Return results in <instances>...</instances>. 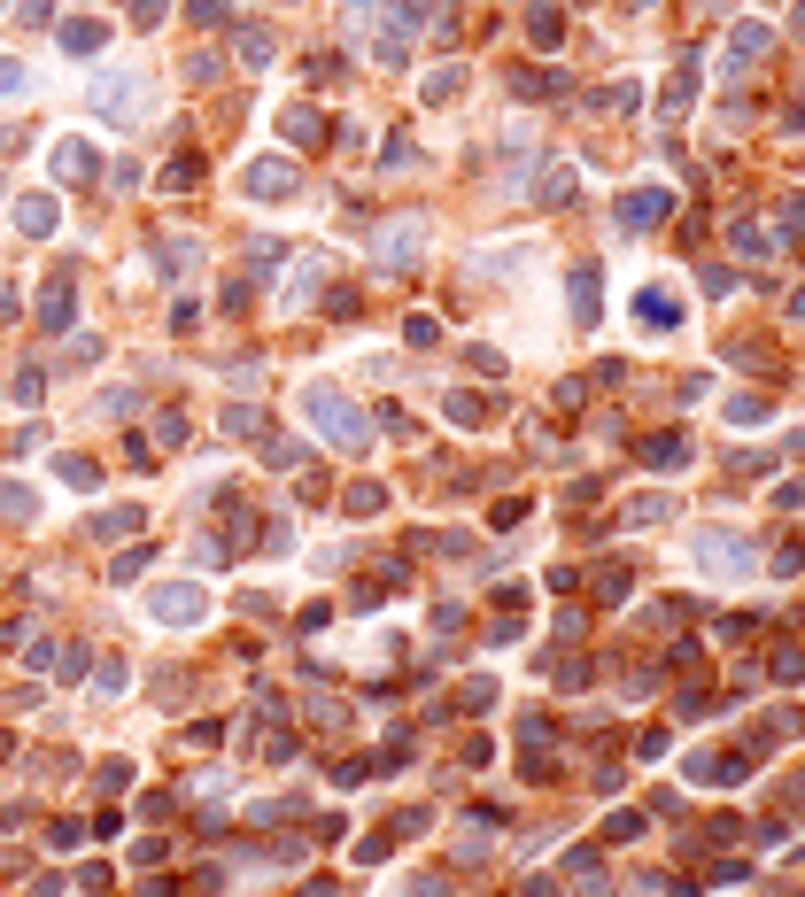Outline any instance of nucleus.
Listing matches in <instances>:
<instances>
[{
	"label": "nucleus",
	"instance_id": "24",
	"mask_svg": "<svg viewBox=\"0 0 805 897\" xmlns=\"http://www.w3.org/2000/svg\"><path fill=\"white\" fill-rule=\"evenodd\" d=\"M140 534V503H117V511H101V542H132Z\"/></svg>",
	"mask_w": 805,
	"mask_h": 897
},
{
	"label": "nucleus",
	"instance_id": "37",
	"mask_svg": "<svg viewBox=\"0 0 805 897\" xmlns=\"http://www.w3.org/2000/svg\"><path fill=\"white\" fill-rule=\"evenodd\" d=\"M767 666H775V681H798V673H805V650H798V642H782Z\"/></svg>",
	"mask_w": 805,
	"mask_h": 897
},
{
	"label": "nucleus",
	"instance_id": "16",
	"mask_svg": "<svg viewBox=\"0 0 805 897\" xmlns=\"http://www.w3.org/2000/svg\"><path fill=\"white\" fill-rule=\"evenodd\" d=\"M93 171H101V163H93L86 140H55V178H70V186H78V178H93Z\"/></svg>",
	"mask_w": 805,
	"mask_h": 897
},
{
	"label": "nucleus",
	"instance_id": "43",
	"mask_svg": "<svg viewBox=\"0 0 805 897\" xmlns=\"http://www.w3.org/2000/svg\"><path fill=\"white\" fill-rule=\"evenodd\" d=\"M93 689L117 696V689H124V658H101V666H93Z\"/></svg>",
	"mask_w": 805,
	"mask_h": 897
},
{
	"label": "nucleus",
	"instance_id": "55",
	"mask_svg": "<svg viewBox=\"0 0 805 897\" xmlns=\"http://www.w3.org/2000/svg\"><path fill=\"white\" fill-rule=\"evenodd\" d=\"M798 31H805V8H798Z\"/></svg>",
	"mask_w": 805,
	"mask_h": 897
},
{
	"label": "nucleus",
	"instance_id": "33",
	"mask_svg": "<svg viewBox=\"0 0 805 897\" xmlns=\"http://www.w3.org/2000/svg\"><path fill=\"white\" fill-rule=\"evenodd\" d=\"M597 596L604 604H627V565H597Z\"/></svg>",
	"mask_w": 805,
	"mask_h": 897
},
{
	"label": "nucleus",
	"instance_id": "41",
	"mask_svg": "<svg viewBox=\"0 0 805 897\" xmlns=\"http://www.w3.org/2000/svg\"><path fill=\"white\" fill-rule=\"evenodd\" d=\"M728 418H736V426H759V418H767V395H736V403H728Z\"/></svg>",
	"mask_w": 805,
	"mask_h": 897
},
{
	"label": "nucleus",
	"instance_id": "26",
	"mask_svg": "<svg viewBox=\"0 0 805 897\" xmlns=\"http://www.w3.org/2000/svg\"><path fill=\"white\" fill-rule=\"evenodd\" d=\"M527 31H535V47H558L566 39V16L558 8H527Z\"/></svg>",
	"mask_w": 805,
	"mask_h": 897
},
{
	"label": "nucleus",
	"instance_id": "52",
	"mask_svg": "<svg viewBox=\"0 0 805 897\" xmlns=\"http://www.w3.org/2000/svg\"><path fill=\"white\" fill-rule=\"evenodd\" d=\"M140 897H179V882H171V874H155V882H140Z\"/></svg>",
	"mask_w": 805,
	"mask_h": 897
},
{
	"label": "nucleus",
	"instance_id": "28",
	"mask_svg": "<svg viewBox=\"0 0 805 897\" xmlns=\"http://www.w3.org/2000/svg\"><path fill=\"white\" fill-rule=\"evenodd\" d=\"M186 24H202V31H225V24H233V8H225V0H186Z\"/></svg>",
	"mask_w": 805,
	"mask_h": 897
},
{
	"label": "nucleus",
	"instance_id": "5",
	"mask_svg": "<svg viewBox=\"0 0 805 897\" xmlns=\"http://www.w3.org/2000/svg\"><path fill=\"white\" fill-rule=\"evenodd\" d=\"M256 202H295L302 194V171L287 163V155H264V163H248V178H240Z\"/></svg>",
	"mask_w": 805,
	"mask_h": 897
},
{
	"label": "nucleus",
	"instance_id": "46",
	"mask_svg": "<svg viewBox=\"0 0 805 897\" xmlns=\"http://www.w3.org/2000/svg\"><path fill=\"white\" fill-rule=\"evenodd\" d=\"M736 248H744V256H767V225H751V217H744V225H736Z\"/></svg>",
	"mask_w": 805,
	"mask_h": 897
},
{
	"label": "nucleus",
	"instance_id": "44",
	"mask_svg": "<svg viewBox=\"0 0 805 897\" xmlns=\"http://www.w3.org/2000/svg\"><path fill=\"white\" fill-rule=\"evenodd\" d=\"M16 24H31V31L55 24V0H16Z\"/></svg>",
	"mask_w": 805,
	"mask_h": 897
},
{
	"label": "nucleus",
	"instance_id": "47",
	"mask_svg": "<svg viewBox=\"0 0 805 897\" xmlns=\"http://www.w3.org/2000/svg\"><path fill=\"white\" fill-rule=\"evenodd\" d=\"M47 843H55V851H78V843H86V828H78V820H55V828H47Z\"/></svg>",
	"mask_w": 805,
	"mask_h": 897
},
{
	"label": "nucleus",
	"instance_id": "6",
	"mask_svg": "<svg viewBox=\"0 0 805 897\" xmlns=\"http://www.w3.org/2000/svg\"><path fill=\"white\" fill-rule=\"evenodd\" d=\"M434 0H388V31H380V62H403L418 39V16H426Z\"/></svg>",
	"mask_w": 805,
	"mask_h": 897
},
{
	"label": "nucleus",
	"instance_id": "48",
	"mask_svg": "<svg viewBox=\"0 0 805 897\" xmlns=\"http://www.w3.org/2000/svg\"><path fill=\"white\" fill-rule=\"evenodd\" d=\"M403 341H411V348H434V318H426V310H418V318H403Z\"/></svg>",
	"mask_w": 805,
	"mask_h": 897
},
{
	"label": "nucleus",
	"instance_id": "29",
	"mask_svg": "<svg viewBox=\"0 0 805 897\" xmlns=\"http://www.w3.org/2000/svg\"><path fill=\"white\" fill-rule=\"evenodd\" d=\"M8 395H16V403H24V410H39V395H47V372H39V364H24V372H16V387H8Z\"/></svg>",
	"mask_w": 805,
	"mask_h": 897
},
{
	"label": "nucleus",
	"instance_id": "17",
	"mask_svg": "<svg viewBox=\"0 0 805 897\" xmlns=\"http://www.w3.org/2000/svg\"><path fill=\"white\" fill-rule=\"evenodd\" d=\"M62 47H70V55H101V47H109V24H101V16H78V24H62Z\"/></svg>",
	"mask_w": 805,
	"mask_h": 897
},
{
	"label": "nucleus",
	"instance_id": "30",
	"mask_svg": "<svg viewBox=\"0 0 805 897\" xmlns=\"http://www.w3.org/2000/svg\"><path fill=\"white\" fill-rule=\"evenodd\" d=\"M666 511H674L666 495H635V503H627V526H658V519H666Z\"/></svg>",
	"mask_w": 805,
	"mask_h": 897
},
{
	"label": "nucleus",
	"instance_id": "8",
	"mask_svg": "<svg viewBox=\"0 0 805 897\" xmlns=\"http://www.w3.org/2000/svg\"><path fill=\"white\" fill-rule=\"evenodd\" d=\"M666 209H674V194H666V186H635V194L620 202V225H627V232H651V225H666Z\"/></svg>",
	"mask_w": 805,
	"mask_h": 897
},
{
	"label": "nucleus",
	"instance_id": "15",
	"mask_svg": "<svg viewBox=\"0 0 805 897\" xmlns=\"http://www.w3.org/2000/svg\"><path fill=\"white\" fill-rule=\"evenodd\" d=\"M635 457L658 464V472H682V464H689V434H651L643 449H635Z\"/></svg>",
	"mask_w": 805,
	"mask_h": 897
},
{
	"label": "nucleus",
	"instance_id": "27",
	"mask_svg": "<svg viewBox=\"0 0 805 897\" xmlns=\"http://www.w3.org/2000/svg\"><path fill=\"white\" fill-rule=\"evenodd\" d=\"M566 202H573V171L550 163V171H542V209H566Z\"/></svg>",
	"mask_w": 805,
	"mask_h": 897
},
{
	"label": "nucleus",
	"instance_id": "22",
	"mask_svg": "<svg viewBox=\"0 0 805 897\" xmlns=\"http://www.w3.org/2000/svg\"><path fill=\"white\" fill-rule=\"evenodd\" d=\"M0 519H39V495L24 480H0Z\"/></svg>",
	"mask_w": 805,
	"mask_h": 897
},
{
	"label": "nucleus",
	"instance_id": "56",
	"mask_svg": "<svg viewBox=\"0 0 805 897\" xmlns=\"http://www.w3.org/2000/svg\"><path fill=\"white\" fill-rule=\"evenodd\" d=\"M0 8H8V0H0Z\"/></svg>",
	"mask_w": 805,
	"mask_h": 897
},
{
	"label": "nucleus",
	"instance_id": "1",
	"mask_svg": "<svg viewBox=\"0 0 805 897\" xmlns=\"http://www.w3.org/2000/svg\"><path fill=\"white\" fill-rule=\"evenodd\" d=\"M155 109V78L148 70H101L93 78V116H109V124H148Z\"/></svg>",
	"mask_w": 805,
	"mask_h": 897
},
{
	"label": "nucleus",
	"instance_id": "14",
	"mask_svg": "<svg viewBox=\"0 0 805 897\" xmlns=\"http://www.w3.org/2000/svg\"><path fill=\"white\" fill-rule=\"evenodd\" d=\"M744 774H751V758H744V751H728V758L697 751V758H689V782H744Z\"/></svg>",
	"mask_w": 805,
	"mask_h": 897
},
{
	"label": "nucleus",
	"instance_id": "32",
	"mask_svg": "<svg viewBox=\"0 0 805 897\" xmlns=\"http://www.w3.org/2000/svg\"><path fill=\"white\" fill-rule=\"evenodd\" d=\"M511 93H519V101H527V93H558V78H550V70H511Z\"/></svg>",
	"mask_w": 805,
	"mask_h": 897
},
{
	"label": "nucleus",
	"instance_id": "21",
	"mask_svg": "<svg viewBox=\"0 0 805 897\" xmlns=\"http://www.w3.org/2000/svg\"><path fill=\"white\" fill-rule=\"evenodd\" d=\"M767 39H775L767 24H744V31H736V47H728V70H744V62H759V55H767Z\"/></svg>",
	"mask_w": 805,
	"mask_h": 897
},
{
	"label": "nucleus",
	"instance_id": "36",
	"mask_svg": "<svg viewBox=\"0 0 805 897\" xmlns=\"http://www.w3.org/2000/svg\"><path fill=\"white\" fill-rule=\"evenodd\" d=\"M449 418H457V426H480V418H488V403H480V395H465V387H457V395H449Z\"/></svg>",
	"mask_w": 805,
	"mask_h": 897
},
{
	"label": "nucleus",
	"instance_id": "20",
	"mask_svg": "<svg viewBox=\"0 0 805 897\" xmlns=\"http://www.w3.org/2000/svg\"><path fill=\"white\" fill-rule=\"evenodd\" d=\"M155 565V542H132V550H117V565H109V580H117V588H132V580L148 573Z\"/></svg>",
	"mask_w": 805,
	"mask_h": 897
},
{
	"label": "nucleus",
	"instance_id": "18",
	"mask_svg": "<svg viewBox=\"0 0 805 897\" xmlns=\"http://www.w3.org/2000/svg\"><path fill=\"white\" fill-rule=\"evenodd\" d=\"M233 55L248 62V70H264V62H271V31H264V24H240V31H233Z\"/></svg>",
	"mask_w": 805,
	"mask_h": 897
},
{
	"label": "nucleus",
	"instance_id": "34",
	"mask_svg": "<svg viewBox=\"0 0 805 897\" xmlns=\"http://www.w3.org/2000/svg\"><path fill=\"white\" fill-rule=\"evenodd\" d=\"M55 472L70 480V488H101V464H86V457H62Z\"/></svg>",
	"mask_w": 805,
	"mask_h": 897
},
{
	"label": "nucleus",
	"instance_id": "7",
	"mask_svg": "<svg viewBox=\"0 0 805 897\" xmlns=\"http://www.w3.org/2000/svg\"><path fill=\"white\" fill-rule=\"evenodd\" d=\"M70 318H78V279L55 271V279L39 287V333H70Z\"/></svg>",
	"mask_w": 805,
	"mask_h": 897
},
{
	"label": "nucleus",
	"instance_id": "45",
	"mask_svg": "<svg viewBox=\"0 0 805 897\" xmlns=\"http://www.w3.org/2000/svg\"><path fill=\"white\" fill-rule=\"evenodd\" d=\"M24 86H31V78H24V62H8V55H0V101H16Z\"/></svg>",
	"mask_w": 805,
	"mask_h": 897
},
{
	"label": "nucleus",
	"instance_id": "4",
	"mask_svg": "<svg viewBox=\"0 0 805 897\" xmlns=\"http://www.w3.org/2000/svg\"><path fill=\"white\" fill-rule=\"evenodd\" d=\"M148 611L163 619V627H202V619H209V596L194 588V580H171V588H155V596H148Z\"/></svg>",
	"mask_w": 805,
	"mask_h": 897
},
{
	"label": "nucleus",
	"instance_id": "54",
	"mask_svg": "<svg viewBox=\"0 0 805 897\" xmlns=\"http://www.w3.org/2000/svg\"><path fill=\"white\" fill-rule=\"evenodd\" d=\"M341 8H349V24H364V16H372V0H341Z\"/></svg>",
	"mask_w": 805,
	"mask_h": 897
},
{
	"label": "nucleus",
	"instance_id": "11",
	"mask_svg": "<svg viewBox=\"0 0 805 897\" xmlns=\"http://www.w3.org/2000/svg\"><path fill=\"white\" fill-rule=\"evenodd\" d=\"M418 248H426V225H380V263H395V271H403V263L418 256Z\"/></svg>",
	"mask_w": 805,
	"mask_h": 897
},
{
	"label": "nucleus",
	"instance_id": "53",
	"mask_svg": "<svg viewBox=\"0 0 805 897\" xmlns=\"http://www.w3.org/2000/svg\"><path fill=\"white\" fill-rule=\"evenodd\" d=\"M302 897H349V882H310Z\"/></svg>",
	"mask_w": 805,
	"mask_h": 897
},
{
	"label": "nucleus",
	"instance_id": "51",
	"mask_svg": "<svg viewBox=\"0 0 805 897\" xmlns=\"http://www.w3.org/2000/svg\"><path fill=\"white\" fill-rule=\"evenodd\" d=\"M775 503H782V511H805V480H790V488H775Z\"/></svg>",
	"mask_w": 805,
	"mask_h": 897
},
{
	"label": "nucleus",
	"instance_id": "50",
	"mask_svg": "<svg viewBox=\"0 0 805 897\" xmlns=\"http://www.w3.org/2000/svg\"><path fill=\"white\" fill-rule=\"evenodd\" d=\"M163 8H171V0H132V24H148V31H155V16H163Z\"/></svg>",
	"mask_w": 805,
	"mask_h": 897
},
{
	"label": "nucleus",
	"instance_id": "49",
	"mask_svg": "<svg viewBox=\"0 0 805 897\" xmlns=\"http://www.w3.org/2000/svg\"><path fill=\"white\" fill-rule=\"evenodd\" d=\"M488 696H496L488 681H465V689H457V704H465V712H488Z\"/></svg>",
	"mask_w": 805,
	"mask_h": 897
},
{
	"label": "nucleus",
	"instance_id": "23",
	"mask_svg": "<svg viewBox=\"0 0 805 897\" xmlns=\"http://www.w3.org/2000/svg\"><path fill=\"white\" fill-rule=\"evenodd\" d=\"M264 464L271 472H302V441L295 434H264Z\"/></svg>",
	"mask_w": 805,
	"mask_h": 897
},
{
	"label": "nucleus",
	"instance_id": "25",
	"mask_svg": "<svg viewBox=\"0 0 805 897\" xmlns=\"http://www.w3.org/2000/svg\"><path fill=\"white\" fill-rule=\"evenodd\" d=\"M380 503H388V495H380V480H357V488L341 495V511H349V519H372Z\"/></svg>",
	"mask_w": 805,
	"mask_h": 897
},
{
	"label": "nucleus",
	"instance_id": "9",
	"mask_svg": "<svg viewBox=\"0 0 805 897\" xmlns=\"http://www.w3.org/2000/svg\"><path fill=\"white\" fill-rule=\"evenodd\" d=\"M566 294H573V318H581V325H597V310H604V279H597V263H573Z\"/></svg>",
	"mask_w": 805,
	"mask_h": 897
},
{
	"label": "nucleus",
	"instance_id": "2",
	"mask_svg": "<svg viewBox=\"0 0 805 897\" xmlns=\"http://www.w3.org/2000/svg\"><path fill=\"white\" fill-rule=\"evenodd\" d=\"M302 410H310V426H318L326 441H341L349 457L372 449V426H364V410L349 403V395H333V387H302Z\"/></svg>",
	"mask_w": 805,
	"mask_h": 897
},
{
	"label": "nucleus",
	"instance_id": "3",
	"mask_svg": "<svg viewBox=\"0 0 805 897\" xmlns=\"http://www.w3.org/2000/svg\"><path fill=\"white\" fill-rule=\"evenodd\" d=\"M697 565H705V573H720V580H744L751 565H759V550H751L744 534H720V526H705V534H697Z\"/></svg>",
	"mask_w": 805,
	"mask_h": 897
},
{
	"label": "nucleus",
	"instance_id": "38",
	"mask_svg": "<svg viewBox=\"0 0 805 897\" xmlns=\"http://www.w3.org/2000/svg\"><path fill=\"white\" fill-rule=\"evenodd\" d=\"M16 650H24V666H31V673H47V666H55V642H47V635H31V642H16Z\"/></svg>",
	"mask_w": 805,
	"mask_h": 897
},
{
	"label": "nucleus",
	"instance_id": "12",
	"mask_svg": "<svg viewBox=\"0 0 805 897\" xmlns=\"http://www.w3.org/2000/svg\"><path fill=\"white\" fill-rule=\"evenodd\" d=\"M635 318L651 325V333H674V325H682V302H674L666 287H643V294H635Z\"/></svg>",
	"mask_w": 805,
	"mask_h": 897
},
{
	"label": "nucleus",
	"instance_id": "42",
	"mask_svg": "<svg viewBox=\"0 0 805 897\" xmlns=\"http://www.w3.org/2000/svg\"><path fill=\"white\" fill-rule=\"evenodd\" d=\"M689 93H697V62H682V78L666 86V109H689Z\"/></svg>",
	"mask_w": 805,
	"mask_h": 897
},
{
	"label": "nucleus",
	"instance_id": "35",
	"mask_svg": "<svg viewBox=\"0 0 805 897\" xmlns=\"http://www.w3.org/2000/svg\"><path fill=\"white\" fill-rule=\"evenodd\" d=\"M155 441L179 449V441H186V410H155Z\"/></svg>",
	"mask_w": 805,
	"mask_h": 897
},
{
	"label": "nucleus",
	"instance_id": "40",
	"mask_svg": "<svg viewBox=\"0 0 805 897\" xmlns=\"http://www.w3.org/2000/svg\"><path fill=\"white\" fill-rule=\"evenodd\" d=\"M202 178V155H171V171H163V186H194Z\"/></svg>",
	"mask_w": 805,
	"mask_h": 897
},
{
	"label": "nucleus",
	"instance_id": "39",
	"mask_svg": "<svg viewBox=\"0 0 805 897\" xmlns=\"http://www.w3.org/2000/svg\"><path fill=\"white\" fill-rule=\"evenodd\" d=\"M457 78H465V70H457V62H442V70L426 78V101H449V93H457Z\"/></svg>",
	"mask_w": 805,
	"mask_h": 897
},
{
	"label": "nucleus",
	"instance_id": "31",
	"mask_svg": "<svg viewBox=\"0 0 805 897\" xmlns=\"http://www.w3.org/2000/svg\"><path fill=\"white\" fill-rule=\"evenodd\" d=\"M202 256V248H194V240H163V279H186V263Z\"/></svg>",
	"mask_w": 805,
	"mask_h": 897
},
{
	"label": "nucleus",
	"instance_id": "19",
	"mask_svg": "<svg viewBox=\"0 0 805 897\" xmlns=\"http://www.w3.org/2000/svg\"><path fill=\"white\" fill-rule=\"evenodd\" d=\"M566 874H573V882H581V897H604V859H597V851H589V843H581V851H573V859H566Z\"/></svg>",
	"mask_w": 805,
	"mask_h": 897
},
{
	"label": "nucleus",
	"instance_id": "10",
	"mask_svg": "<svg viewBox=\"0 0 805 897\" xmlns=\"http://www.w3.org/2000/svg\"><path fill=\"white\" fill-rule=\"evenodd\" d=\"M279 132H287L295 147H326V140H333V124H326L318 109H310V101H295V109L279 116Z\"/></svg>",
	"mask_w": 805,
	"mask_h": 897
},
{
	"label": "nucleus",
	"instance_id": "13",
	"mask_svg": "<svg viewBox=\"0 0 805 897\" xmlns=\"http://www.w3.org/2000/svg\"><path fill=\"white\" fill-rule=\"evenodd\" d=\"M55 225H62L55 194H24V202H16V232H31V240H47Z\"/></svg>",
	"mask_w": 805,
	"mask_h": 897
}]
</instances>
